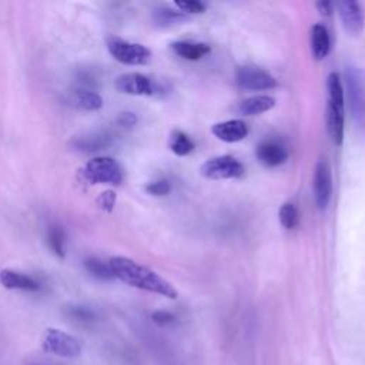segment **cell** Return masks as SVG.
Masks as SVG:
<instances>
[{
	"label": "cell",
	"mask_w": 365,
	"mask_h": 365,
	"mask_svg": "<svg viewBox=\"0 0 365 365\" xmlns=\"http://www.w3.org/2000/svg\"><path fill=\"white\" fill-rule=\"evenodd\" d=\"M185 20H187V14L178 10H173L170 7H160L154 11V21L158 26H171Z\"/></svg>",
	"instance_id": "obj_23"
},
{
	"label": "cell",
	"mask_w": 365,
	"mask_h": 365,
	"mask_svg": "<svg viewBox=\"0 0 365 365\" xmlns=\"http://www.w3.org/2000/svg\"><path fill=\"white\" fill-rule=\"evenodd\" d=\"M244 165L232 155H218L208 158L200 167V174L208 180L240 178L244 175Z\"/></svg>",
	"instance_id": "obj_8"
},
{
	"label": "cell",
	"mask_w": 365,
	"mask_h": 365,
	"mask_svg": "<svg viewBox=\"0 0 365 365\" xmlns=\"http://www.w3.org/2000/svg\"><path fill=\"white\" fill-rule=\"evenodd\" d=\"M115 200H117L115 192L111 191V190H107V191L101 192V194L97 197V205H98L101 210L110 212V211H113V208H114V205H115Z\"/></svg>",
	"instance_id": "obj_28"
},
{
	"label": "cell",
	"mask_w": 365,
	"mask_h": 365,
	"mask_svg": "<svg viewBox=\"0 0 365 365\" xmlns=\"http://www.w3.org/2000/svg\"><path fill=\"white\" fill-rule=\"evenodd\" d=\"M212 134L224 143H238L248 134V127L242 120H227L212 125Z\"/></svg>",
	"instance_id": "obj_15"
},
{
	"label": "cell",
	"mask_w": 365,
	"mask_h": 365,
	"mask_svg": "<svg viewBox=\"0 0 365 365\" xmlns=\"http://www.w3.org/2000/svg\"><path fill=\"white\" fill-rule=\"evenodd\" d=\"M117 124L124 127V128H131V127H134L137 124V117L131 111L120 113V115L117 117Z\"/></svg>",
	"instance_id": "obj_30"
},
{
	"label": "cell",
	"mask_w": 365,
	"mask_h": 365,
	"mask_svg": "<svg viewBox=\"0 0 365 365\" xmlns=\"http://www.w3.org/2000/svg\"><path fill=\"white\" fill-rule=\"evenodd\" d=\"M257 160L264 167H278L288 160V150L278 141L267 140L258 144L255 150Z\"/></svg>",
	"instance_id": "obj_13"
},
{
	"label": "cell",
	"mask_w": 365,
	"mask_h": 365,
	"mask_svg": "<svg viewBox=\"0 0 365 365\" xmlns=\"http://www.w3.org/2000/svg\"><path fill=\"white\" fill-rule=\"evenodd\" d=\"M84 267L88 271V274H91L97 279L110 281V279L114 278V274L110 268V264L104 262V261H101L96 257H88L87 259H84Z\"/></svg>",
	"instance_id": "obj_22"
},
{
	"label": "cell",
	"mask_w": 365,
	"mask_h": 365,
	"mask_svg": "<svg viewBox=\"0 0 365 365\" xmlns=\"http://www.w3.org/2000/svg\"><path fill=\"white\" fill-rule=\"evenodd\" d=\"M344 30L349 36H359L365 27V13L358 1L342 0L335 4Z\"/></svg>",
	"instance_id": "obj_11"
},
{
	"label": "cell",
	"mask_w": 365,
	"mask_h": 365,
	"mask_svg": "<svg viewBox=\"0 0 365 365\" xmlns=\"http://www.w3.org/2000/svg\"><path fill=\"white\" fill-rule=\"evenodd\" d=\"M81 175L90 184L118 185L123 181V168L111 157H96L86 163Z\"/></svg>",
	"instance_id": "obj_4"
},
{
	"label": "cell",
	"mask_w": 365,
	"mask_h": 365,
	"mask_svg": "<svg viewBox=\"0 0 365 365\" xmlns=\"http://www.w3.org/2000/svg\"><path fill=\"white\" fill-rule=\"evenodd\" d=\"M67 312L71 318L81 321V322H90L96 318L94 311L86 305H70L67 308Z\"/></svg>",
	"instance_id": "obj_25"
},
{
	"label": "cell",
	"mask_w": 365,
	"mask_h": 365,
	"mask_svg": "<svg viewBox=\"0 0 365 365\" xmlns=\"http://www.w3.org/2000/svg\"><path fill=\"white\" fill-rule=\"evenodd\" d=\"M117 91L130 96H160L164 94V87L151 77L141 73H125L115 80Z\"/></svg>",
	"instance_id": "obj_7"
},
{
	"label": "cell",
	"mask_w": 365,
	"mask_h": 365,
	"mask_svg": "<svg viewBox=\"0 0 365 365\" xmlns=\"http://www.w3.org/2000/svg\"><path fill=\"white\" fill-rule=\"evenodd\" d=\"M279 222L287 230H294L299 224V211L292 202H285L278 211Z\"/></svg>",
	"instance_id": "obj_24"
},
{
	"label": "cell",
	"mask_w": 365,
	"mask_h": 365,
	"mask_svg": "<svg viewBox=\"0 0 365 365\" xmlns=\"http://www.w3.org/2000/svg\"><path fill=\"white\" fill-rule=\"evenodd\" d=\"M348 107L358 131L365 137V68L348 66L344 74Z\"/></svg>",
	"instance_id": "obj_3"
},
{
	"label": "cell",
	"mask_w": 365,
	"mask_h": 365,
	"mask_svg": "<svg viewBox=\"0 0 365 365\" xmlns=\"http://www.w3.org/2000/svg\"><path fill=\"white\" fill-rule=\"evenodd\" d=\"M314 201L319 210H325L332 195V174L327 160H319L314 170L312 180Z\"/></svg>",
	"instance_id": "obj_10"
},
{
	"label": "cell",
	"mask_w": 365,
	"mask_h": 365,
	"mask_svg": "<svg viewBox=\"0 0 365 365\" xmlns=\"http://www.w3.org/2000/svg\"><path fill=\"white\" fill-rule=\"evenodd\" d=\"M113 143V135L108 131L94 130L80 134L71 141L74 150L81 153H97L106 150Z\"/></svg>",
	"instance_id": "obj_12"
},
{
	"label": "cell",
	"mask_w": 365,
	"mask_h": 365,
	"mask_svg": "<svg viewBox=\"0 0 365 365\" xmlns=\"http://www.w3.org/2000/svg\"><path fill=\"white\" fill-rule=\"evenodd\" d=\"M151 319H153L155 324H158V325H168V324L174 322L175 317H174L171 312H168V311L160 309V311H154V312H153Z\"/></svg>",
	"instance_id": "obj_29"
},
{
	"label": "cell",
	"mask_w": 365,
	"mask_h": 365,
	"mask_svg": "<svg viewBox=\"0 0 365 365\" xmlns=\"http://www.w3.org/2000/svg\"><path fill=\"white\" fill-rule=\"evenodd\" d=\"M309 44H311V53L315 60H324L331 50V37L325 26L322 24H314L311 27L309 34Z\"/></svg>",
	"instance_id": "obj_17"
},
{
	"label": "cell",
	"mask_w": 365,
	"mask_h": 365,
	"mask_svg": "<svg viewBox=\"0 0 365 365\" xmlns=\"http://www.w3.org/2000/svg\"><path fill=\"white\" fill-rule=\"evenodd\" d=\"M68 104L76 107V108H81V110H87V111H96L100 110L103 107V98L93 90L90 88H76L70 93L68 96Z\"/></svg>",
	"instance_id": "obj_19"
},
{
	"label": "cell",
	"mask_w": 365,
	"mask_h": 365,
	"mask_svg": "<svg viewBox=\"0 0 365 365\" xmlns=\"http://www.w3.org/2000/svg\"><path fill=\"white\" fill-rule=\"evenodd\" d=\"M327 128L335 145L344 141V120H345V93L339 76L329 73L327 77Z\"/></svg>",
	"instance_id": "obj_2"
},
{
	"label": "cell",
	"mask_w": 365,
	"mask_h": 365,
	"mask_svg": "<svg viewBox=\"0 0 365 365\" xmlns=\"http://www.w3.org/2000/svg\"><path fill=\"white\" fill-rule=\"evenodd\" d=\"M274 106H275L274 97L265 96V94H258V96L248 97V98L242 100L241 103H238V106L235 107V111L241 115H258V114L272 110Z\"/></svg>",
	"instance_id": "obj_16"
},
{
	"label": "cell",
	"mask_w": 365,
	"mask_h": 365,
	"mask_svg": "<svg viewBox=\"0 0 365 365\" xmlns=\"http://www.w3.org/2000/svg\"><path fill=\"white\" fill-rule=\"evenodd\" d=\"M47 244L50 250L60 258L66 257V234L64 230L57 225L51 224L47 228Z\"/></svg>",
	"instance_id": "obj_21"
},
{
	"label": "cell",
	"mask_w": 365,
	"mask_h": 365,
	"mask_svg": "<svg viewBox=\"0 0 365 365\" xmlns=\"http://www.w3.org/2000/svg\"><path fill=\"white\" fill-rule=\"evenodd\" d=\"M171 50L184 60L195 61V60L205 57L211 51V47L201 41L178 40V41L171 43Z\"/></svg>",
	"instance_id": "obj_18"
},
{
	"label": "cell",
	"mask_w": 365,
	"mask_h": 365,
	"mask_svg": "<svg viewBox=\"0 0 365 365\" xmlns=\"http://www.w3.org/2000/svg\"><path fill=\"white\" fill-rule=\"evenodd\" d=\"M315 6H317L319 14H322V16H331L334 11V4L331 1L322 0V1H318Z\"/></svg>",
	"instance_id": "obj_31"
},
{
	"label": "cell",
	"mask_w": 365,
	"mask_h": 365,
	"mask_svg": "<svg viewBox=\"0 0 365 365\" xmlns=\"http://www.w3.org/2000/svg\"><path fill=\"white\" fill-rule=\"evenodd\" d=\"M108 264L114 274V278H118L120 281L134 288L158 294L171 299L177 298L178 295L177 289L167 279L131 258L111 257Z\"/></svg>",
	"instance_id": "obj_1"
},
{
	"label": "cell",
	"mask_w": 365,
	"mask_h": 365,
	"mask_svg": "<svg viewBox=\"0 0 365 365\" xmlns=\"http://www.w3.org/2000/svg\"><path fill=\"white\" fill-rule=\"evenodd\" d=\"M41 349L61 358H77L81 354V344L74 336L57 328H47L41 335Z\"/></svg>",
	"instance_id": "obj_5"
},
{
	"label": "cell",
	"mask_w": 365,
	"mask_h": 365,
	"mask_svg": "<svg viewBox=\"0 0 365 365\" xmlns=\"http://www.w3.org/2000/svg\"><path fill=\"white\" fill-rule=\"evenodd\" d=\"M237 84L244 90H271L277 87V80L267 70L255 66H244L237 71Z\"/></svg>",
	"instance_id": "obj_9"
},
{
	"label": "cell",
	"mask_w": 365,
	"mask_h": 365,
	"mask_svg": "<svg viewBox=\"0 0 365 365\" xmlns=\"http://www.w3.org/2000/svg\"><path fill=\"white\" fill-rule=\"evenodd\" d=\"M175 7L182 11L184 14H198L204 13L207 6L202 1L198 0H182V1H175Z\"/></svg>",
	"instance_id": "obj_26"
},
{
	"label": "cell",
	"mask_w": 365,
	"mask_h": 365,
	"mask_svg": "<svg viewBox=\"0 0 365 365\" xmlns=\"http://www.w3.org/2000/svg\"><path fill=\"white\" fill-rule=\"evenodd\" d=\"M0 284L7 289H19V291H27V292H36L41 288L37 279L16 269H1Z\"/></svg>",
	"instance_id": "obj_14"
},
{
	"label": "cell",
	"mask_w": 365,
	"mask_h": 365,
	"mask_svg": "<svg viewBox=\"0 0 365 365\" xmlns=\"http://www.w3.org/2000/svg\"><path fill=\"white\" fill-rule=\"evenodd\" d=\"M107 48L117 61L127 66H143L151 58V51L145 46L118 37H110L107 40Z\"/></svg>",
	"instance_id": "obj_6"
},
{
	"label": "cell",
	"mask_w": 365,
	"mask_h": 365,
	"mask_svg": "<svg viewBox=\"0 0 365 365\" xmlns=\"http://www.w3.org/2000/svg\"><path fill=\"white\" fill-rule=\"evenodd\" d=\"M145 191L151 195L163 197V195H167L171 191V182L165 178L155 180V181H151L145 185Z\"/></svg>",
	"instance_id": "obj_27"
},
{
	"label": "cell",
	"mask_w": 365,
	"mask_h": 365,
	"mask_svg": "<svg viewBox=\"0 0 365 365\" xmlns=\"http://www.w3.org/2000/svg\"><path fill=\"white\" fill-rule=\"evenodd\" d=\"M168 147L170 150L180 157H184L187 154H190L194 150V143L192 140L181 130H174L170 134L168 138Z\"/></svg>",
	"instance_id": "obj_20"
}]
</instances>
